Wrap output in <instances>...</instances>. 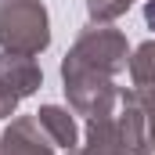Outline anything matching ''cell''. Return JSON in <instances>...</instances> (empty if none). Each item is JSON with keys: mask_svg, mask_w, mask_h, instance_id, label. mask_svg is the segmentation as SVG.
Returning a JSON list of instances; mask_svg holds the SVG:
<instances>
[{"mask_svg": "<svg viewBox=\"0 0 155 155\" xmlns=\"http://www.w3.org/2000/svg\"><path fill=\"white\" fill-rule=\"evenodd\" d=\"M130 4H134V0H87V11H90V18H94L97 25H108V22L119 18Z\"/></svg>", "mask_w": 155, "mask_h": 155, "instance_id": "ba28073f", "label": "cell"}, {"mask_svg": "<svg viewBox=\"0 0 155 155\" xmlns=\"http://www.w3.org/2000/svg\"><path fill=\"white\" fill-rule=\"evenodd\" d=\"M36 123H40V130L54 141V148H61V152H69V148H76V137H79V130H76V119L69 116V108H58V105H43L36 112Z\"/></svg>", "mask_w": 155, "mask_h": 155, "instance_id": "8992f818", "label": "cell"}, {"mask_svg": "<svg viewBox=\"0 0 155 155\" xmlns=\"http://www.w3.org/2000/svg\"><path fill=\"white\" fill-rule=\"evenodd\" d=\"M40 83H43V72H40V65L33 58L0 51V119L15 116L18 101L36 94Z\"/></svg>", "mask_w": 155, "mask_h": 155, "instance_id": "277c9868", "label": "cell"}, {"mask_svg": "<svg viewBox=\"0 0 155 155\" xmlns=\"http://www.w3.org/2000/svg\"><path fill=\"white\" fill-rule=\"evenodd\" d=\"M144 18H148V25L155 29V0H148V7H144Z\"/></svg>", "mask_w": 155, "mask_h": 155, "instance_id": "30bf717a", "label": "cell"}, {"mask_svg": "<svg viewBox=\"0 0 155 155\" xmlns=\"http://www.w3.org/2000/svg\"><path fill=\"white\" fill-rule=\"evenodd\" d=\"M0 155H54V141L40 130L36 116H18L0 134Z\"/></svg>", "mask_w": 155, "mask_h": 155, "instance_id": "5b68a950", "label": "cell"}, {"mask_svg": "<svg viewBox=\"0 0 155 155\" xmlns=\"http://www.w3.org/2000/svg\"><path fill=\"white\" fill-rule=\"evenodd\" d=\"M148 123L141 112L137 90H119V101L108 112L87 119V148L83 155H148Z\"/></svg>", "mask_w": 155, "mask_h": 155, "instance_id": "7a4b0ae2", "label": "cell"}, {"mask_svg": "<svg viewBox=\"0 0 155 155\" xmlns=\"http://www.w3.org/2000/svg\"><path fill=\"white\" fill-rule=\"evenodd\" d=\"M130 79L134 87H155V40L141 43L130 58Z\"/></svg>", "mask_w": 155, "mask_h": 155, "instance_id": "52a82bcc", "label": "cell"}, {"mask_svg": "<svg viewBox=\"0 0 155 155\" xmlns=\"http://www.w3.org/2000/svg\"><path fill=\"white\" fill-rule=\"evenodd\" d=\"M126 61H130V47L119 29L94 25V29L79 33V40L61 61L69 108L87 119L97 112H108L119 101V87L112 79L126 69Z\"/></svg>", "mask_w": 155, "mask_h": 155, "instance_id": "6da1fadb", "label": "cell"}, {"mask_svg": "<svg viewBox=\"0 0 155 155\" xmlns=\"http://www.w3.org/2000/svg\"><path fill=\"white\" fill-rule=\"evenodd\" d=\"M137 101H141V112L148 123V141L155 148V87H137Z\"/></svg>", "mask_w": 155, "mask_h": 155, "instance_id": "9c48e42d", "label": "cell"}, {"mask_svg": "<svg viewBox=\"0 0 155 155\" xmlns=\"http://www.w3.org/2000/svg\"><path fill=\"white\" fill-rule=\"evenodd\" d=\"M65 155H83V152H79V148H69V152H65Z\"/></svg>", "mask_w": 155, "mask_h": 155, "instance_id": "8fae6325", "label": "cell"}, {"mask_svg": "<svg viewBox=\"0 0 155 155\" xmlns=\"http://www.w3.org/2000/svg\"><path fill=\"white\" fill-rule=\"evenodd\" d=\"M51 43L47 7L40 0H4L0 4V51L36 58Z\"/></svg>", "mask_w": 155, "mask_h": 155, "instance_id": "3957f363", "label": "cell"}]
</instances>
